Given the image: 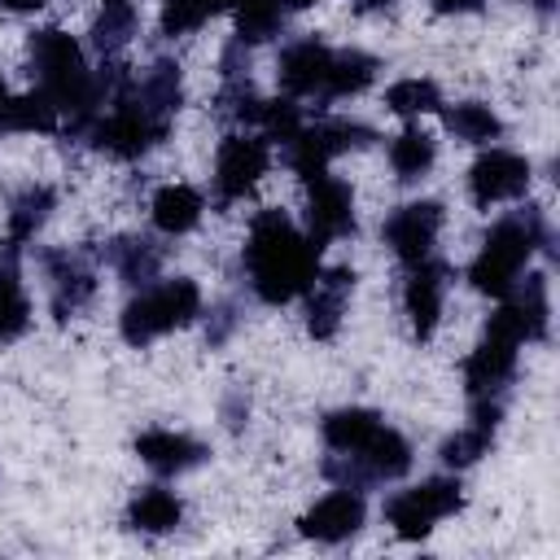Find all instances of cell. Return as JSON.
Returning <instances> with one entry per match:
<instances>
[{
    "instance_id": "d6a6232c",
    "label": "cell",
    "mask_w": 560,
    "mask_h": 560,
    "mask_svg": "<svg viewBox=\"0 0 560 560\" xmlns=\"http://www.w3.org/2000/svg\"><path fill=\"white\" fill-rule=\"evenodd\" d=\"M118 254H122V258H118V271H122L127 280H144V276L158 267V254H149L144 241H140V245L127 241V245H118Z\"/></svg>"
},
{
    "instance_id": "ba28073f",
    "label": "cell",
    "mask_w": 560,
    "mask_h": 560,
    "mask_svg": "<svg viewBox=\"0 0 560 560\" xmlns=\"http://www.w3.org/2000/svg\"><path fill=\"white\" fill-rule=\"evenodd\" d=\"M262 171H267V144L262 140H249V136H228L223 149H219V162H214L219 197L223 201L245 197L258 184Z\"/></svg>"
},
{
    "instance_id": "7c38bea8",
    "label": "cell",
    "mask_w": 560,
    "mask_h": 560,
    "mask_svg": "<svg viewBox=\"0 0 560 560\" xmlns=\"http://www.w3.org/2000/svg\"><path fill=\"white\" fill-rule=\"evenodd\" d=\"M363 525V499L350 490L324 494L306 516H302V534L315 542H341Z\"/></svg>"
},
{
    "instance_id": "cb8c5ba5",
    "label": "cell",
    "mask_w": 560,
    "mask_h": 560,
    "mask_svg": "<svg viewBox=\"0 0 560 560\" xmlns=\"http://www.w3.org/2000/svg\"><path fill=\"white\" fill-rule=\"evenodd\" d=\"M389 162H394V171H398L402 179H416V175H424L429 162H433V140H429L424 131L407 127V131L389 144Z\"/></svg>"
},
{
    "instance_id": "7402d4cb",
    "label": "cell",
    "mask_w": 560,
    "mask_h": 560,
    "mask_svg": "<svg viewBox=\"0 0 560 560\" xmlns=\"http://www.w3.org/2000/svg\"><path fill=\"white\" fill-rule=\"evenodd\" d=\"M26 324H31V306H26V293H22L18 267L4 258V262H0V341L18 337Z\"/></svg>"
},
{
    "instance_id": "52a82bcc",
    "label": "cell",
    "mask_w": 560,
    "mask_h": 560,
    "mask_svg": "<svg viewBox=\"0 0 560 560\" xmlns=\"http://www.w3.org/2000/svg\"><path fill=\"white\" fill-rule=\"evenodd\" d=\"M529 184V162L521 153H508V149H490L472 162L468 171V188H472V201L477 206H494V201H508V197H521Z\"/></svg>"
},
{
    "instance_id": "f546056e",
    "label": "cell",
    "mask_w": 560,
    "mask_h": 560,
    "mask_svg": "<svg viewBox=\"0 0 560 560\" xmlns=\"http://www.w3.org/2000/svg\"><path fill=\"white\" fill-rule=\"evenodd\" d=\"M48 206H52V192H48V188H26V192L13 201V219H9L13 241H26V236H31V232L44 223Z\"/></svg>"
},
{
    "instance_id": "74e56055",
    "label": "cell",
    "mask_w": 560,
    "mask_h": 560,
    "mask_svg": "<svg viewBox=\"0 0 560 560\" xmlns=\"http://www.w3.org/2000/svg\"><path fill=\"white\" fill-rule=\"evenodd\" d=\"M289 4H298V9H302V4H311V0H289Z\"/></svg>"
},
{
    "instance_id": "603a6c76",
    "label": "cell",
    "mask_w": 560,
    "mask_h": 560,
    "mask_svg": "<svg viewBox=\"0 0 560 560\" xmlns=\"http://www.w3.org/2000/svg\"><path fill=\"white\" fill-rule=\"evenodd\" d=\"M372 74H376V61H372L368 52H332V66H328L324 88H328V92H337V96H346V92L368 88V83H372Z\"/></svg>"
},
{
    "instance_id": "484cf974",
    "label": "cell",
    "mask_w": 560,
    "mask_h": 560,
    "mask_svg": "<svg viewBox=\"0 0 560 560\" xmlns=\"http://www.w3.org/2000/svg\"><path fill=\"white\" fill-rule=\"evenodd\" d=\"M385 105L394 109V114H429V109H438L442 101H438V83H429V79H398L389 92H385Z\"/></svg>"
},
{
    "instance_id": "8fae6325",
    "label": "cell",
    "mask_w": 560,
    "mask_h": 560,
    "mask_svg": "<svg viewBox=\"0 0 560 560\" xmlns=\"http://www.w3.org/2000/svg\"><path fill=\"white\" fill-rule=\"evenodd\" d=\"M162 131H166V127L153 122L136 101H122V105L96 127V149H105V153H114V158H136V153H144Z\"/></svg>"
},
{
    "instance_id": "1f68e13d",
    "label": "cell",
    "mask_w": 560,
    "mask_h": 560,
    "mask_svg": "<svg viewBox=\"0 0 560 560\" xmlns=\"http://www.w3.org/2000/svg\"><path fill=\"white\" fill-rule=\"evenodd\" d=\"M210 13H214V4H210V0H166V4H162V31H166V35L197 31Z\"/></svg>"
},
{
    "instance_id": "9c48e42d",
    "label": "cell",
    "mask_w": 560,
    "mask_h": 560,
    "mask_svg": "<svg viewBox=\"0 0 560 560\" xmlns=\"http://www.w3.org/2000/svg\"><path fill=\"white\" fill-rule=\"evenodd\" d=\"M438 228H442V206L438 201H411L385 223V241L402 262H424Z\"/></svg>"
},
{
    "instance_id": "4dcf8cb0",
    "label": "cell",
    "mask_w": 560,
    "mask_h": 560,
    "mask_svg": "<svg viewBox=\"0 0 560 560\" xmlns=\"http://www.w3.org/2000/svg\"><path fill=\"white\" fill-rule=\"evenodd\" d=\"M490 433H494V429L468 424L464 433H455V438H446V442H442V459H446L451 468H464V464L481 459V455H486V446H490Z\"/></svg>"
},
{
    "instance_id": "f35d334b",
    "label": "cell",
    "mask_w": 560,
    "mask_h": 560,
    "mask_svg": "<svg viewBox=\"0 0 560 560\" xmlns=\"http://www.w3.org/2000/svg\"><path fill=\"white\" fill-rule=\"evenodd\" d=\"M363 4H376V0H363Z\"/></svg>"
},
{
    "instance_id": "3957f363",
    "label": "cell",
    "mask_w": 560,
    "mask_h": 560,
    "mask_svg": "<svg viewBox=\"0 0 560 560\" xmlns=\"http://www.w3.org/2000/svg\"><path fill=\"white\" fill-rule=\"evenodd\" d=\"M525 337H529V324H525L521 302H503V306L494 311V319H490L481 346H477V350L468 354V363H464V381H468V394H472V398L499 389V385L512 376V368H516V346H521Z\"/></svg>"
},
{
    "instance_id": "4fadbf2b",
    "label": "cell",
    "mask_w": 560,
    "mask_h": 560,
    "mask_svg": "<svg viewBox=\"0 0 560 560\" xmlns=\"http://www.w3.org/2000/svg\"><path fill=\"white\" fill-rule=\"evenodd\" d=\"M350 289H354V271H346V267H332V271H324V276H315V280H311L306 328H311L315 337H332V332H337Z\"/></svg>"
},
{
    "instance_id": "2e32d148",
    "label": "cell",
    "mask_w": 560,
    "mask_h": 560,
    "mask_svg": "<svg viewBox=\"0 0 560 560\" xmlns=\"http://www.w3.org/2000/svg\"><path fill=\"white\" fill-rule=\"evenodd\" d=\"M328 66H332V52H328L324 44H315V39H302V44H293V48L280 57V83H284L293 96H306V92L324 88Z\"/></svg>"
},
{
    "instance_id": "5bb4252c",
    "label": "cell",
    "mask_w": 560,
    "mask_h": 560,
    "mask_svg": "<svg viewBox=\"0 0 560 560\" xmlns=\"http://www.w3.org/2000/svg\"><path fill=\"white\" fill-rule=\"evenodd\" d=\"M416 271L407 276V289H402V302H407V315H411V328H416V337L424 341V337H433V328H438V315H442V267L438 262H411Z\"/></svg>"
},
{
    "instance_id": "ac0fdd59",
    "label": "cell",
    "mask_w": 560,
    "mask_h": 560,
    "mask_svg": "<svg viewBox=\"0 0 560 560\" xmlns=\"http://www.w3.org/2000/svg\"><path fill=\"white\" fill-rule=\"evenodd\" d=\"M376 429H381V416H376V411H368V407H346V411H332V416L324 420V442H328L332 451L359 455V451L376 438Z\"/></svg>"
},
{
    "instance_id": "277c9868",
    "label": "cell",
    "mask_w": 560,
    "mask_h": 560,
    "mask_svg": "<svg viewBox=\"0 0 560 560\" xmlns=\"http://www.w3.org/2000/svg\"><path fill=\"white\" fill-rule=\"evenodd\" d=\"M534 241H538V223L534 219H525V223L521 219L494 223L486 245H481V254L468 267L472 289H481L490 298H508L516 276H521V267H525V258H529V249H534Z\"/></svg>"
},
{
    "instance_id": "f1b7e54d",
    "label": "cell",
    "mask_w": 560,
    "mask_h": 560,
    "mask_svg": "<svg viewBox=\"0 0 560 560\" xmlns=\"http://www.w3.org/2000/svg\"><path fill=\"white\" fill-rule=\"evenodd\" d=\"M136 31V9L131 0H105V13L96 18V44L101 48H122Z\"/></svg>"
},
{
    "instance_id": "836d02e7",
    "label": "cell",
    "mask_w": 560,
    "mask_h": 560,
    "mask_svg": "<svg viewBox=\"0 0 560 560\" xmlns=\"http://www.w3.org/2000/svg\"><path fill=\"white\" fill-rule=\"evenodd\" d=\"M438 4V13H472V9H481V0H433Z\"/></svg>"
},
{
    "instance_id": "d6986e66",
    "label": "cell",
    "mask_w": 560,
    "mask_h": 560,
    "mask_svg": "<svg viewBox=\"0 0 560 560\" xmlns=\"http://www.w3.org/2000/svg\"><path fill=\"white\" fill-rule=\"evenodd\" d=\"M359 459H368V472L372 477H402L411 468V446L402 433L394 429H376V438L359 451Z\"/></svg>"
},
{
    "instance_id": "44dd1931",
    "label": "cell",
    "mask_w": 560,
    "mask_h": 560,
    "mask_svg": "<svg viewBox=\"0 0 560 560\" xmlns=\"http://www.w3.org/2000/svg\"><path fill=\"white\" fill-rule=\"evenodd\" d=\"M52 122H57V105L44 92L9 96V105L0 114V127H9V131H52Z\"/></svg>"
},
{
    "instance_id": "8d00e7d4",
    "label": "cell",
    "mask_w": 560,
    "mask_h": 560,
    "mask_svg": "<svg viewBox=\"0 0 560 560\" xmlns=\"http://www.w3.org/2000/svg\"><path fill=\"white\" fill-rule=\"evenodd\" d=\"M538 9H551V0H538Z\"/></svg>"
},
{
    "instance_id": "5b68a950",
    "label": "cell",
    "mask_w": 560,
    "mask_h": 560,
    "mask_svg": "<svg viewBox=\"0 0 560 560\" xmlns=\"http://www.w3.org/2000/svg\"><path fill=\"white\" fill-rule=\"evenodd\" d=\"M201 306V293L192 280H162L153 289H144L136 302H127L122 311V337L131 346H144L153 341L158 332H171L179 324H188Z\"/></svg>"
},
{
    "instance_id": "ffe728a7",
    "label": "cell",
    "mask_w": 560,
    "mask_h": 560,
    "mask_svg": "<svg viewBox=\"0 0 560 560\" xmlns=\"http://www.w3.org/2000/svg\"><path fill=\"white\" fill-rule=\"evenodd\" d=\"M179 512H184L179 499H175L171 490H158V486H153V490H144V494L131 503L127 516H131V525L144 529V534H166V529L179 525Z\"/></svg>"
},
{
    "instance_id": "83f0119b",
    "label": "cell",
    "mask_w": 560,
    "mask_h": 560,
    "mask_svg": "<svg viewBox=\"0 0 560 560\" xmlns=\"http://www.w3.org/2000/svg\"><path fill=\"white\" fill-rule=\"evenodd\" d=\"M232 4H236L241 39H267L280 26V4L284 0H232Z\"/></svg>"
},
{
    "instance_id": "7a4b0ae2",
    "label": "cell",
    "mask_w": 560,
    "mask_h": 560,
    "mask_svg": "<svg viewBox=\"0 0 560 560\" xmlns=\"http://www.w3.org/2000/svg\"><path fill=\"white\" fill-rule=\"evenodd\" d=\"M31 52H35V70H39V83H44L39 92H44L57 109H79V114H88L92 101H96V88H92V79H88V66H83L79 44H74L66 31L48 26V31H35Z\"/></svg>"
},
{
    "instance_id": "30bf717a",
    "label": "cell",
    "mask_w": 560,
    "mask_h": 560,
    "mask_svg": "<svg viewBox=\"0 0 560 560\" xmlns=\"http://www.w3.org/2000/svg\"><path fill=\"white\" fill-rule=\"evenodd\" d=\"M311 188V201H306V219H311V241L324 245L332 236H346L354 228V201H350V188L332 175H319L306 184Z\"/></svg>"
},
{
    "instance_id": "4316f807",
    "label": "cell",
    "mask_w": 560,
    "mask_h": 560,
    "mask_svg": "<svg viewBox=\"0 0 560 560\" xmlns=\"http://www.w3.org/2000/svg\"><path fill=\"white\" fill-rule=\"evenodd\" d=\"M302 136L324 153V158H332V153H341V149H354V144H368L372 140V131L368 127H359V122H319V127H302Z\"/></svg>"
},
{
    "instance_id": "d590c367",
    "label": "cell",
    "mask_w": 560,
    "mask_h": 560,
    "mask_svg": "<svg viewBox=\"0 0 560 560\" xmlns=\"http://www.w3.org/2000/svg\"><path fill=\"white\" fill-rule=\"evenodd\" d=\"M4 105H9V88H4V79H0V114H4Z\"/></svg>"
},
{
    "instance_id": "8992f818",
    "label": "cell",
    "mask_w": 560,
    "mask_h": 560,
    "mask_svg": "<svg viewBox=\"0 0 560 560\" xmlns=\"http://www.w3.org/2000/svg\"><path fill=\"white\" fill-rule=\"evenodd\" d=\"M459 503H464L459 499V486L446 481V477H438V481H424L416 490L394 494L389 508H385V516H389V525H394L398 538H424L433 529V521L451 516Z\"/></svg>"
},
{
    "instance_id": "9a60e30c",
    "label": "cell",
    "mask_w": 560,
    "mask_h": 560,
    "mask_svg": "<svg viewBox=\"0 0 560 560\" xmlns=\"http://www.w3.org/2000/svg\"><path fill=\"white\" fill-rule=\"evenodd\" d=\"M136 455H140L153 472H184V468H192L206 451H201V442H192V438H184V433L149 429V433L136 438Z\"/></svg>"
},
{
    "instance_id": "e575fe53",
    "label": "cell",
    "mask_w": 560,
    "mask_h": 560,
    "mask_svg": "<svg viewBox=\"0 0 560 560\" xmlns=\"http://www.w3.org/2000/svg\"><path fill=\"white\" fill-rule=\"evenodd\" d=\"M4 4H9L13 13H31V9H44L48 0H4Z\"/></svg>"
},
{
    "instance_id": "6da1fadb",
    "label": "cell",
    "mask_w": 560,
    "mask_h": 560,
    "mask_svg": "<svg viewBox=\"0 0 560 560\" xmlns=\"http://www.w3.org/2000/svg\"><path fill=\"white\" fill-rule=\"evenodd\" d=\"M245 262H249L254 293L262 302L280 306L311 289V280L319 271V245L311 236H302L280 210H262L249 228Z\"/></svg>"
},
{
    "instance_id": "d4e9b609",
    "label": "cell",
    "mask_w": 560,
    "mask_h": 560,
    "mask_svg": "<svg viewBox=\"0 0 560 560\" xmlns=\"http://www.w3.org/2000/svg\"><path fill=\"white\" fill-rule=\"evenodd\" d=\"M446 127H451L459 140H468V144H486V140L499 136V118H494L486 105H477V101L446 109Z\"/></svg>"
},
{
    "instance_id": "e0dca14e",
    "label": "cell",
    "mask_w": 560,
    "mask_h": 560,
    "mask_svg": "<svg viewBox=\"0 0 560 560\" xmlns=\"http://www.w3.org/2000/svg\"><path fill=\"white\" fill-rule=\"evenodd\" d=\"M149 210H153V223L162 232L179 236V232H188L201 219V192L192 184H166V188L153 192V206Z\"/></svg>"
}]
</instances>
